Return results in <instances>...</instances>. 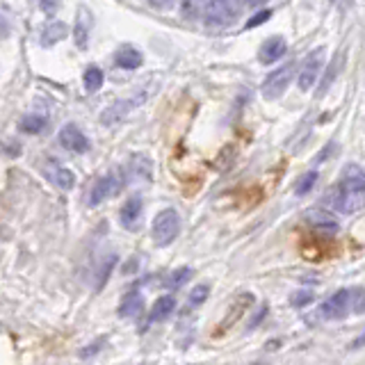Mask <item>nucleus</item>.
<instances>
[{
	"instance_id": "nucleus-10",
	"label": "nucleus",
	"mask_w": 365,
	"mask_h": 365,
	"mask_svg": "<svg viewBox=\"0 0 365 365\" xmlns=\"http://www.w3.org/2000/svg\"><path fill=\"white\" fill-rule=\"evenodd\" d=\"M46 176H49V180L55 187H59V190H71L73 182H76V176H73L71 169L57 165V162H49L46 165Z\"/></svg>"
},
{
	"instance_id": "nucleus-8",
	"label": "nucleus",
	"mask_w": 365,
	"mask_h": 365,
	"mask_svg": "<svg viewBox=\"0 0 365 365\" xmlns=\"http://www.w3.org/2000/svg\"><path fill=\"white\" fill-rule=\"evenodd\" d=\"M59 144L71 153H85L87 148H90V141H87L85 133L80 131L76 124H66L62 131H59Z\"/></svg>"
},
{
	"instance_id": "nucleus-22",
	"label": "nucleus",
	"mask_w": 365,
	"mask_h": 365,
	"mask_svg": "<svg viewBox=\"0 0 365 365\" xmlns=\"http://www.w3.org/2000/svg\"><path fill=\"white\" fill-rule=\"evenodd\" d=\"M21 131L23 133H30V135H37L42 133V128L46 126V119L39 117V114H25V117L21 119Z\"/></svg>"
},
{
	"instance_id": "nucleus-13",
	"label": "nucleus",
	"mask_w": 365,
	"mask_h": 365,
	"mask_svg": "<svg viewBox=\"0 0 365 365\" xmlns=\"http://www.w3.org/2000/svg\"><path fill=\"white\" fill-rule=\"evenodd\" d=\"M306 219H308L310 226L317 228V231H324V233H329V235H336L338 233V221H336L334 215H329V213H324V211H308Z\"/></svg>"
},
{
	"instance_id": "nucleus-25",
	"label": "nucleus",
	"mask_w": 365,
	"mask_h": 365,
	"mask_svg": "<svg viewBox=\"0 0 365 365\" xmlns=\"http://www.w3.org/2000/svg\"><path fill=\"white\" fill-rule=\"evenodd\" d=\"M315 299L313 290H297V293H293V297H290V303H293L295 308H306L310 306Z\"/></svg>"
},
{
	"instance_id": "nucleus-2",
	"label": "nucleus",
	"mask_w": 365,
	"mask_h": 365,
	"mask_svg": "<svg viewBox=\"0 0 365 365\" xmlns=\"http://www.w3.org/2000/svg\"><path fill=\"white\" fill-rule=\"evenodd\" d=\"M242 0H208L204 10V21L208 28H224L238 18L242 12Z\"/></svg>"
},
{
	"instance_id": "nucleus-23",
	"label": "nucleus",
	"mask_w": 365,
	"mask_h": 365,
	"mask_svg": "<svg viewBox=\"0 0 365 365\" xmlns=\"http://www.w3.org/2000/svg\"><path fill=\"white\" fill-rule=\"evenodd\" d=\"M66 35V25L62 21L49 23V28L44 30V44H55Z\"/></svg>"
},
{
	"instance_id": "nucleus-26",
	"label": "nucleus",
	"mask_w": 365,
	"mask_h": 365,
	"mask_svg": "<svg viewBox=\"0 0 365 365\" xmlns=\"http://www.w3.org/2000/svg\"><path fill=\"white\" fill-rule=\"evenodd\" d=\"M208 295H211V286L208 283H201V286H194L192 293H190V306H201V303H206Z\"/></svg>"
},
{
	"instance_id": "nucleus-31",
	"label": "nucleus",
	"mask_w": 365,
	"mask_h": 365,
	"mask_svg": "<svg viewBox=\"0 0 365 365\" xmlns=\"http://www.w3.org/2000/svg\"><path fill=\"white\" fill-rule=\"evenodd\" d=\"M267 18H269V10H265V12H260V14H256L254 18H249L247 28H258V25H260L262 21H267Z\"/></svg>"
},
{
	"instance_id": "nucleus-24",
	"label": "nucleus",
	"mask_w": 365,
	"mask_h": 365,
	"mask_svg": "<svg viewBox=\"0 0 365 365\" xmlns=\"http://www.w3.org/2000/svg\"><path fill=\"white\" fill-rule=\"evenodd\" d=\"M315 182H317V172H308V174H303L301 178H299V182H297V187H295L297 197H303V194H308V192L315 187Z\"/></svg>"
},
{
	"instance_id": "nucleus-28",
	"label": "nucleus",
	"mask_w": 365,
	"mask_h": 365,
	"mask_svg": "<svg viewBox=\"0 0 365 365\" xmlns=\"http://www.w3.org/2000/svg\"><path fill=\"white\" fill-rule=\"evenodd\" d=\"M83 16H85V21H78V25H76V44L78 46H85L87 30H90V12L83 10Z\"/></svg>"
},
{
	"instance_id": "nucleus-21",
	"label": "nucleus",
	"mask_w": 365,
	"mask_h": 365,
	"mask_svg": "<svg viewBox=\"0 0 365 365\" xmlns=\"http://www.w3.org/2000/svg\"><path fill=\"white\" fill-rule=\"evenodd\" d=\"M85 90L94 94V92H98L100 87H103V71L98 69V66H90V69L85 71Z\"/></svg>"
},
{
	"instance_id": "nucleus-33",
	"label": "nucleus",
	"mask_w": 365,
	"mask_h": 365,
	"mask_svg": "<svg viewBox=\"0 0 365 365\" xmlns=\"http://www.w3.org/2000/svg\"><path fill=\"white\" fill-rule=\"evenodd\" d=\"M148 3H151V8H155V10H165L172 5V0H148Z\"/></svg>"
},
{
	"instance_id": "nucleus-34",
	"label": "nucleus",
	"mask_w": 365,
	"mask_h": 365,
	"mask_svg": "<svg viewBox=\"0 0 365 365\" xmlns=\"http://www.w3.org/2000/svg\"><path fill=\"white\" fill-rule=\"evenodd\" d=\"M267 0H242V5L245 8H252V10H256V8H260V5H265Z\"/></svg>"
},
{
	"instance_id": "nucleus-35",
	"label": "nucleus",
	"mask_w": 365,
	"mask_h": 365,
	"mask_svg": "<svg viewBox=\"0 0 365 365\" xmlns=\"http://www.w3.org/2000/svg\"><path fill=\"white\" fill-rule=\"evenodd\" d=\"M363 344H365V334H363V336H358V338H356V342L351 344V347H363Z\"/></svg>"
},
{
	"instance_id": "nucleus-17",
	"label": "nucleus",
	"mask_w": 365,
	"mask_h": 365,
	"mask_svg": "<svg viewBox=\"0 0 365 365\" xmlns=\"http://www.w3.org/2000/svg\"><path fill=\"white\" fill-rule=\"evenodd\" d=\"M133 105H135L133 100H121V103H114V105H110V107H107V110L103 112L100 121H103L105 126H110V124H114V121L124 119V114L131 110Z\"/></svg>"
},
{
	"instance_id": "nucleus-20",
	"label": "nucleus",
	"mask_w": 365,
	"mask_h": 365,
	"mask_svg": "<svg viewBox=\"0 0 365 365\" xmlns=\"http://www.w3.org/2000/svg\"><path fill=\"white\" fill-rule=\"evenodd\" d=\"M192 269L190 267H178V269H174L172 274L167 276V288H172V290H178L185 286L187 281L192 279Z\"/></svg>"
},
{
	"instance_id": "nucleus-6",
	"label": "nucleus",
	"mask_w": 365,
	"mask_h": 365,
	"mask_svg": "<svg viewBox=\"0 0 365 365\" xmlns=\"http://www.w3.org/2000/svg\"><path fill=\"white\" fill-rule=\"evenodd\" d=\"M293 78H295V64H286V66H281V69L272 71L265 78L262 87H260L262 96L269 98V100L279 98L281 94L288 90V85H290V80H293Z\"/></svg>"
},
{
	"instance_id": "nucleus-19",
	"label": "nucleus",
	"mask_w": 365,
	"mask_h": 365,
	"mask_svg": "<svg viewBox=\"0 0 365 365\" xmlns=\"http://www.w3.org/2000/svg\"><path fill=\"white\" fill-rule=\"evenodd\" d=\"M206 5H208V0H180V14L194 21V18L204 16Z\"/></svg>"
},
{
	"instance_id": "nucleus-30",
	"label": "nucleus",
	"mask_w": 365,
	"mask_h": 365,
	"mask_svg": "<svg viewBox=\"0 0 365 365\" xmlns=\"http://www.w3.org/2000/svg\"><path fill=\"white\" fill-rule=\"evenodd\" d=\"M39 5H42V10L46 14H55L59 8V0H39Z\"/></svg>"
},
{
	"instance_id": "nucleus-9",
	"label": "nucleus",
	"mask_w": 365,
	"mask_h": 365,
	"mask_svg": "<svg viewBox=\"0 0 365 365\" xmlns=\"http://www.w3.org/2000/svg\"><path fill=\"white\" fill-rule=\"evenodd\" d=\"M141 197H131L126 201L124 206H121V211H119V221H121V226L126 228V231H135V228L139 226V221H141Z\"/></svg>"
},
{
	"instance_id": "nucleus-18",
	"label": "nucleus",
	"mask_w": 365,
	"mask_h": 365,
	"mask_svg": "<svg viewBox=\"0 0 365 365\" xmlns=\"http://www.w3.org/2000/svg\"><path fill=\"white\" fill-rule=\"evenodd\" d=\"M131 174L139 180H148L151 178V160H148L146 155H133Z\"/></svg>"
},
{
	"instance_id": "nucleus-7",
	"label": "nucleus",
	"mask_w": 365,
	"mask_h": 365,
	"mask_svg": "<svg viewBox=\"0 0 365 365\" xmlns=\"http://www.w3.org/2000/svg\"><path fill=\"white\" fill-rule=\"evenodd\" d=\"M349 290H338V293H334L329 297L327 301H322L320 306V315L324 317V320L329 322H336V320H344L349 313Z\"/></svg>"
},
{
	"instance_id": "nucleus-14",
	"label": "nucleus",
	"mask_w": 365,
	"mask_h": 365,
	"mask_svg": "<svg viewBox=\"0 0 365 365\" xmlns=\"http://www.w3.org/2000/svg\"><path fill=\"white\" fill-rule=\"evenodd\" d=\"M114 62L121 69H137L144 62V57H141V53L137 49H133V46H121V49L114 53Z\"/></svg>"
},
{
	"instance_id": "nucleus-5",
	"label": "nucleus",
	"mask_w": 365,
	"mask_h": 365,
	"mask_svg": "<svg viewBox=\"0 0 365 365\" xmlns=\"http://www.w3.org/2000/svg\"><path fill=\"white\" fill-rule=\"evenodd\" d=\"M324 55H327V51H324V46H322V49L310 51L308 55L303 57L301 71H299V78H297V87H299L301 92L313 90V85L317 83V78H320V73H322Z\"/></svg>"
},
{
	"instance_id": "nucleus-4",
	"label": "nucleus",
	"mask_w": 365,
	"mask_h": 365,
	"mask_svg": "<svg viewBox=\"0 0 365 365\" xmlns=\"http://www.w3.org/2000/svg\"><path fill=\"white\" fill-rule=\"evenodd\" d=\"M124 185H126L124 172H121V169H114V172H110L107 176L94 182V187L90 192V206H100L105 199H110L124 190Z\"/></svg>"
},
{
	"instance_id": "nucleus-11",
	"label": "nucleus",
	"mask_w": 365,
	"mask_h": 365,
	"mask_svg": "<svg viewBox=\"0 0 365 365\" xmlns=\"http://www.w3.org/2000/svg\"><path fill=\"white\" fill-rule=\"evenodd\" d=\"M283 53H286V39L283 37H269L267 42L260 46L258 59L262 64H272V62H276V59L283 57Z\"/></svg>"
},
{
	"instance_id": "nucleus-29",
	"label": "nucleus",
	"mask_w": 365,
	"mask_h": 365,
	"mask_svg": "<svg viewBox=\"0 0 365 365\" xmlns=\"http://www.w3.org/2000/svg\"><path fill=\"white\" fill-rule=\"evenodd\" d=\"M103 349V338H100L98 342H94L90 344V347H85V349H80V358H92L94 354H98V351Z\"/></svg>"
},
{
	"instance_id": "nucleus-3",
	"label": "nucleus",
	"mask_w": 365,
	"mask_h": 365,
	"mask_svg": "<svg viewBox=\"0 0 365 365\" xmlns=\"http://www.w3.org/2000/svg\"><path fill=\"white\" fill-rule=\"evenodd\" d=\"M178 233H180V217L174 208H165V211H160L155 215L153 226H151V235H153L155 245L169 247L176 238H178Z\"/></svg>"
},
{
	"instance_id": "nucleus-12",
	"label": "nucleus",
	"mask_w": 365,
	"mask_h": 365,
	"mask_svg": "<svg viewBox=\"0 0 365 365\" xmlns=\"http://www.w3.org/2000/svg\"><path fill=\"white\" fill-rule=\"evenodd\" d=\"M176 310V299L172 295H165V297H158L155 303L151 306V313H148V322L155 324V322H165L169 320V315H172Z\"/></svg>"
},
{
	"instance_id": "nucleus-27",
	"label": "nucleus",
	"mask_w": 365,
	"mask_h": 365,
	"mask_svg": "<svg viewBox=\"0 0 365 365\" xmlns=\"http://www.w3.org/2000/svg\"><path fill=\"white\" fill-rule=\"evenodd\" d=\"M349 306L354 313H365V288L349 290Z\"/></svg>"
},
{
	"instance_id": "nucleus-1",
	"label": "nucleus",
	"mask_w": 365,
	"mask_h": 365,
	"mask_svg": "<svg viewBox=\"0 0 365 365\" xmlns=\"http://www.w3.org/2000/svg\"><path fill=\"white\" fill-rule=\"evenodd\" d=\"M331 204H334L338 213H344V215L356 213L358 208L365 206V172L363 169H356V167L347 169L340 185L334 190Z\"/></svg>"
},
{
	"instance_id": "nucleus-32",
	"label": "nucleus",
	"mask_w": 365,
	"mask_h": 365,
	"mask_svg": "<svg viewBox=\"0 0 365 365\" xmlns=\"http://www.w3.org/2000/svg\"><path fill=\"white\" fill-rule=\"evenodd\" d=\"M267 315V306H262L260 310H258V313H256L254 317H252V322H249V329H256V327H258V324L262 322V317H265Z\"/></svg>"
},
{
	"instance_id": "nucleus-15",
	"label": "nucleus",
	"mask_w": 365,
	"mask_h": 365,
	"mask_svg": "<svg viewBox=\"0 0 365 365\" xmlns=\"http://www.w3.org/2000/svg\"><path fill=\"white\" fill-rule=\"evenodd\" d=\"M117 260H119L117 254H107L105 258L98 262V267H96V279H94V288H96V293L105 286L107 279H110V274H112L114 265H117Z\"/></svg>"
},
{
	"instance_id": "nucleus-16",
	"label": "nucleus",
	"mask_w": 365,
	"mask_h": 365,
	"mask_svg": "<svg viewBox=\"0 0 365 365\" xmlns=\"http://www.w3.org/2000/svg\"><path fill=\"white\" fill-rule=\"evenodd\" d=\"M141 306H144V299H141V295L139 293H128L124 299H121L119 315L121 317H135V315H139Z\"/></svg>"
}]
</instances>
